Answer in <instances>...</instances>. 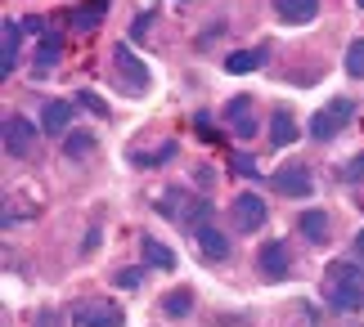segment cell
<instances>
[{
	"label": "cell",
	"mask_w": 364,
	"mask_h": 327,
	"mask_svg": "<svg viewBox=\"0 0 364 327\" xmlns=\"http://www.w3.org/2000/svg\"><path fill=\"white\" fill-rule=\"evenodd\" d=\"M346 77L364 81V40H360V36L351 40V45H346Z\"/></svg>",
	"instance_id": "ffe728a7"
},
{
	"label": "cell",
	"mask_w": 364,
	"mask_h": 327,
	"mask_svg": "<svg viewBox=\"0 0 364 327\" xmlns=\"http://www.w3.org/2000/svg\"><path fill=\"white\" fill-rule=\"evenodd\" d=\"M274 13L284 23H292V27H301V23H311L319 13V0H274Z\"/></svg>",
	"instance_id": "7c38bea8"
},
{
	"label": "cell",
	"mask_w": 364,
	"mask_h": 327,
	"mask_svg": "<svg viewBox=\"0 0 364 327\" xmlns=\"http://www.w3.org/2000/svg\"><path fill=\"white\" fill-rule=\"evenodd\" d=\"M162 314H166V318H189V314H193V292H189V287L166 292V296H162Z\"/></svg>",
	"instance_id": "e0dca14e"
},
{
	"label": "cell",
	"mask_w": 364,
	"mask_h": 327,
	"mask_svg": "<svg viewBox=\"0 0 364 327\" xmlns=\"http://www.w3.org/2000/svg\"><path fill=\"white\" fill-rule=\"evenodd\" d=\"M95 251H100V229H90L86 243H81V255H95Z\"/></svg>",
	"instance_id": "4316f807"
},
{
	"label": "cell",
	"mask_w": 364,
	"mask_h": 327,
	"mask_svg": "<svg viewBox=\"0 0 364 327\" xmlns=\"http://www.w3.org/2000/svg\"><path fill=\"white\" fill-rule=\"evenodd\" d=\"M230 126L239 139H252L257 135V117H252V94H234L230 99Z\"/></svg>",
	"instance_id": "8fae6325"
},
{
	"label": "cell",
	"mask_w": 364,
	"mask_h": 327,
	"mask_svg": "<svg viewBox=\"0 0 364 327\" xmlns=\"http://www.w3.org/2000/svg\"><path fill=\"white\" fill-rule=\"evenodd\" d=\"M149 23H153V13H139L135 27H131V36H135V40H144V36H149Z\"/></svg>",
	"instance_id": "d4e9b609"
},
{
	"label": "cell",
	"mask_w": 364,
	"mask_h": 327,
	"mask_svg": "<svg viewBox=\"0 0 364 327\" xmlns=\"http://www.w3.org/2000/svg\"><path fill=\"white\" fill-rule=\"evenodd\" d=\"M220 32H225V23H212V27H207V32L198 36V45H212V40H216Z\"/></svg>",
	"instance_id": "83f0119b"
},
{
	"label": "cell",
	"mask_w": 364,
	"mask_h": 327,
	"mask_svg": "<svg viewBox=\"0 0 364 327\" xmlns=\"http://www.w3.org/2000/svg\"><path fill=\"white\" fill-rule=\"evenodd\" d=\"M297 229H301V238L306 243H328V216L319 206H311V211H301V220H297Z\"/></svg>",
	"instance_id": "4fadbf2b"
},
{
	"label": "cell",
	"mask_w": 364,
	"mask_h": 327,
	"mask_svg": "<svg viewBox=\"0 0 364 327\" xmlns=\"http://www.w3.org/2000/svg\"><path fill=\"white\" fill-rule=\"evenodd\" d=\"M193 243H198V251L207 255V260H225L230 255V238L216 229V224H198L193 229Z\"/></svg>",
	"instance_id": "9c48e42d"
},
{
	"label": "cell",
	"mask_w": 364,
	"mask_h": 327,
	"mask_svg": "<svg viewBox=\"0 0 364 327\" xmlns=\"http://www.w3.org/2000/svg\"><path fill=\"white\" fill-rule=\"evenodd\" d=\"M113 63H117V81L126 85V90H135V94H139V90H149V67L139 63V59H135V54L126 50V45H117Z\"/></svg>",
	"instance_id": "5b68a950"
},
{
	"label": "cell",
	"mask_w": 364,
	"mask_h": 327,
	"mask_svg": "<svg viewBox=\"0 0 364 327\" xmlns=\"http://www.w3.org/2000/svg\"><path fill=\"white\" fill-rule=\"evenodd\" d=\"M270 184H274V193H284V197H311L315 193V179H311L306 166H279Z\"/></svg>",
	"instance_id": "277c9868"
},
{
	"label": "cell",
	"mask_w": 364,
	"mask_h": 327,
	"mask_svg": "<svg viewBox=\"0 0 364 327\" xmlns=\"http://www.w3.org/2000/svg\"><path fill=\"white\" fill-rule=\"evenodd\" d=\"M292 139H297V121H292L288 108H279L274 117H270V144H274V148H288Z\"/></svg>",
	"instance_id": "2e32d148"
},
{
	"label": "cell",
	"mask_w": 364,
	"mask_h": 327,
	"mask_svg": "<svg viewBox=\"0 0 364 327\" xmlns=\"http://www.w3.org/2000/svg\"><path fill=\"white\" fill-rule=\"evenodd\" d=\"M328 305L351 314V309H364V274L346 260L328 265Z\"/></svg>",
	"instance_id": "6da1fadb"
},
{
	"label": "cell",
	"mask_w": 364,
	"mask_h": 327,
	"mask_svg": "<svg viewBox=\"0 0 364 327\" xmlns=\"http://www.w3.org/2000/svg\"><path fill=\"white\" fill-rule=\"evenodd\" d=\"M18 40H23V23L5 18V23H0V72H5V77L18 67Z\"/></svg>",
	"instance_id": "52a82bcc"
},
{
	"label": "cell",
	"mask_w": 364,
	"mask_h": 327,
	"mask_svg": "<svg viewBox=\"0 0 364 327\" xmlns=\"http://www.w3.org/2000/svg\"><path fill=\"white\" fill-rule=\"evenodd\" d=\"M265 54H270L265 45H257V50H234L230 59H225V72H230V77H247L257 63H265Z\"/></svg>",
	"instance_id": "9a60e30c"
},
{
	"label": "cell",
	"mask_w": 364,
	"mask_h": 327,
	"mask_svg": "<svg viewBox=\"0 0 364 327\" xmlns=\"http://www.w3.org/2000/svg\"><path fill=\"white\" fill-rule=\"evenodd\" d=\"M230 211H234V224H239L243 233H257L261 224H265V216H270L265 197H257V193H239V197L230 202Z\"/></svg>",
	"instance_id": "3957f363"
},
{
	"label": "cell",
	"mask_w": 364,
	"mask_h": 327,
	"mask_svg": "<svg viewBox=\"0 0 364 327\" xmlns=\"http://www.w3.org/2000/svg\"><path fill=\"white\" fill-rule=\"evenodd\" d=\"M257 265H261V274L265 278H288V269H292V255H288V243H265L261 255H257Z\"/></svg>",
	"instance_id": "8992f818"
},
{
	"label": "cell",
	"mask_w": 364,
	"mask_h": 327,
	"mask_svg": "<svg viewBox=\"0 0 364 327\" xmlns=\"http://www.w3.org/2000/svg\"><path fill=\"white\" fill-rule=\"evenodd\" d=\"M351 117H355V104H351V99H333L328 108H319L315 117H311V126H306V131H311V139L328 144V139L338 135V131H342V126L351 121Z\"/></svg>",
	"instance_id": "7a4b0ae2"
},
{
	"label": "cell",
	"mask_w": 364,
	"mask_h": 327,
	"mask_svg": "<svg viewBox=\"0 0 364 327\" xmlns=\"http://www.w3.org/2000/svg\"><path fill=\"white\" fill-rule=\"evenodd\" d=\"M77 327H122V309L117 305H81L77 314H73Z\"/></svg>",
	"instance_id": "ba28073f"
},
{
	"label": "cell",
	"mask_w": 364,
	"mask_h": 327,
	"mask_svg": "<svg viewBox=\"0 0 364 327\" xmlns=\"http://www.w3.org/2000/svg\"><path fill=\"white\" fill-rule=\"evenodd\" d=\"M139 282H144V269H117V278H113V287L122 292H135Z\"/></svg>",
	"instance_id": "7402d4cb"
},
{
	"label": "cell",
	"mask_w": 364,
	"mask_h": 327,
	"mask_svg": "<svg viewBox=\"0 0 364 327\" xmlns=\"http://www.w3.org/2000/svg\"><path fill=\"white\" fill-rule=\"evenodd\" d=\"M77 104H81V108H95L100 117H108V108L100 104V94H86V90H81V94H77Z\"/></svg>",
	"instance_id": "cb8c5ba5"
},
{
	"label": "cell",
	"mask_w": 364,
	"mask_h": 327,
	"mask_svg": "<svg viewBox=\"0 0 364 327\" xmlns=\"http://www.w3.org/2000/svg\"><path fill=\"white\" fill-rule=\"evenodd\" d=\"M355 5H364V0H355Z\"/></svg>",
	"instance_id": "f546056e"
},
{
	"label": "cell",
	"mask_w": 364,
	"mask_h": 327,
	"mask_svg": "<svg viewBox=\"0 0 364 327\" xmlns=\"http://www.w3.org/2000/svg\"><path fill=\"white\" fill-rule=\"evenodd\" d=\"M63 153H68V157H86V153H95V135H86V131H68Z\"/></svg>",
	"instance_id": "d6986e66"
},
{
	"label": "cell",
	"mask_w": 364,
	"mask_h": 327,
	"mask_svg": "<svg viewBox=\"0 0 364 327\" xmlns=\"http://www.w3.org/2000/svg\"><path fill=\"white\" fill-rule=\"evenodd\" d=\"M234 166H239V175H247V179H257V175H261V170H257V162H252V157H234Z\"/></svg>",
	"instance_id": "484cf974"
},
{
	"label": "cell",
	"mask_w": 364,
	"mask_h": 327,
	"mask_svg": "<svg viewBox=\"0 0 364 327\" xmlns=\"http://www.w3.org/2000/svg\"><path fill=\"white\" fill-rule=\"evenodd\" d=\"M68 121H73V104H63V99H54V104H46V117H41V131H46V135H68Z\"/></svg>",
	"instance_id": "5bb4252c"
},
{
	"label": "cell",
	"mask_w": 364,
	"mask_h": 327,
	"mask_svg": "<svg viewBox=\"0 0 364 327\" xmlns=\"http://www.w3.org/2000/svg\"><path fill=\"white\" fill-rule=\"evenodd\" d=\"M139 251H144V265H153V269H176V251L162 247L158 238H144V243H139Z\"/></svg>",
	"instance_id": "ac0fdd59"
},
{
	"label": "cell",
	"mask_w": 364,
	"mask_h": 327,
	"mask_svg": "<svg viewBox=\"0 0 364 327\" xmlns=\"http://www.w3.org/2000/svg\"><path fill=\"white\" fill-rule=\"evenodd\" d=\"M355 255H360V260H364V229L355 233Z\"/></svg>",
	"instance_id": "f1b7e54d"
},
{
	"label": "cell",
	"mask_w": 364,
	"mask_h": 327,
	"mask_svg": "<svg viewBox=\"0 0 364 327\" xmlns=\"http://www.w3.org/2000/svg\"><path fill=\"white\" fill-rule=\"evenodd\" d=\"M59 50H63V40H59V36H50L46 45H41V54H36L41 72H46V67H54V63H59Z\"/></svg>",
	"instance_id": "44dd1931"
},
{
	"label": "cell",
	"mask_w": 364,
	"mask_h": 327,
	"mask_svg": "<svg viewBox=\"0 0 364 327\" xmlns=\"http://www.w3.org/2000/svg\"><path fill=\"white\" fill-rule=\"evenodd\" d=\"M5 153L9 157H27L32 153V126L23 117H5Z\"/></svg>",
	"instance_id": "30bf717a"
},
{
	"label": "cell",
	"mask_w": 364,
	"mask_h": 327,
	"mask_svg": "<svg viewBox=\"0 0 364 327\" xmlns=\"http://www.w3.org/2000/svg\"><path fill=\"white\" fill-rule=\"evenodd\" d=\"M360 179H364V153L342 166V184H360Z\"/></svg>",
	"instance_id": "603a6c76"
}]
</instances>
